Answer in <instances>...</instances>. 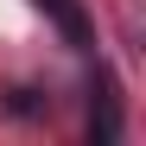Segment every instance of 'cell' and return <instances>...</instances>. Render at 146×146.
<instances>
[{
    "instance_id": "6da1fadb",
    "label": "cell",
    "mask_w": 146,
    "mask_h": 146,
    "mask_svg": "<svg viewBox=\"0 0 146 146\" xmlns=\"http://www.w3.org/2000/svg\"><path fill=\"white\" fill-rule=\"evenodd\" d=\"M38 7L64 26V38H70V44H89V19H83V7H76V0H38Z\"/></svg>"
}]
</instances>
